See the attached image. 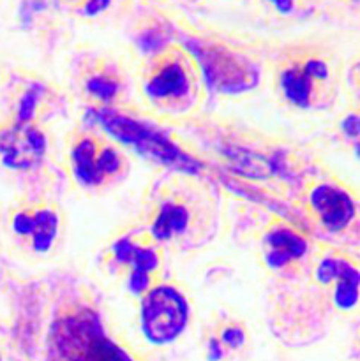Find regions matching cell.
I'll list each match as a JSON object with an SVG mask.
<instances>
[{
    "mask_svg": "<svg viewBox=\"0 0 360 361\" xmlns=\"http://www.w3.org/2000/svg\"><path fill=\"white\" fill-rule=\"evenodd\" d=\"M44 361H143L115 331L83 282L62 279L49 291Z\"/></svg>",
    "mask_w": 360,
    "mask_h": 361,
    "instance_id": "cell-1",
    "label": "cell"
},
{
    "mask_svg": "<svg viewBox=\"0 0 360 361\" xmlns=\"http://www.w3.org/2000/svg\"><path fill=\"white\" fill-rule=\"evenodd\" d=\"M134 87L141 102L162 116H193L207 95L196 59L176 42L140 60Z\"/></svg>",
    "mask_w": 360,
    "mask_h": 361,
    "instance_id": "cell-3",
    "label": "cell"
},
{
    "mask_svg": "<svg viewBox=\"0 0 360 361\" xmlns=\"http://www.w3.org/2000/svg\"><path fill=\"white\" fill-rule=\"evenodd\" d=\"M71 87L83 104L95 111H109L129 99L131 76L116 59L88 53L73 66Z\"/></svg>",
    "mask_w": 360,
    "mask_h": 361,
    "instance_id": "cell-10",
    "label": "cell"
},
{
    "mask_svg": "<svg viewBox=\"0 0 360 361\" xmlns=\"http://www.w3.org/2000/svg\"><path fill=\"white\" fill-rule=\"evenodd\" d=\"M164 250L140 224L119 229L99 254V268L112 284L140 300L164 277Z\"/></svg>",
    "mask_w": 360,
    "mask_h": 361,
    "instance_id": "cell-6",
    "label": "cell"
},
{
    "mask_svg": "<svg viewBox=\"0 0 360 361\" xmlns=\"http://www.w3.org/2000/svg\"><path fill=\"white\" fill-rule=\"evenodd\" d=\"M256 247L261 268L282 286L306 275L316 243H313L309 233L295 228L292 222L270 217L258 235Z\"/></svg>",
    "mask_w": 360,
    "mask_h": 361,
    "instance_id": "cell-8",
    "label": "cell"
},
{
    "mask_svg": "<svg viewBox=\"0 0 360 361\" xmlns=\"http://www.w3.org/2000/svg\"><path fill=\"white\" fill-rule=\"evenodd\" d=\"M62 169L81 192L99 196L119 187L131 164L124 148L101 130L76 127L66 136Z\"/></svg>",
    "mask_w": 360,
    "mask_h": 361,
    "instance_id": "cell-5",
    "label": "cell"
},
{
    "mask_svg": "<svg viewBox=\"0 0 360 361\" xmlns=\"http://www.w3.org/2000/svg\"><path fill=\"white\" fill-rule=\"evenodd\" d=\"M11 233L25 254L37 261H49L64 249L66 215L53 201H34L14 210Z\"/></svg>",
    "mask_w": 360,
    "mask_h": 361,
    "instance_id": "cell-11",
    "label": "cell"
},
{
    "mask_svg": "<svg viewBox=\"0 0 360 361\" xmlns=\"http://www.w3.org/2000/svg\"><path fill=\"white\" fill-rule=\"evenodd\" d=\"M48 157L49 140L42 126L11 120L0 129V162L9 171H39Z\"/></svg>",
    "mask_w": 360,
    "mask_h": 361,
    "instance_id": "cell-12",
    "label": "cell"
},
{
    "mask_svg": "<svg viewBox=\"0 0 360 361\" xmlns=\"http://www.w3.org/2000/svg\"><path fill=\"white\" fill-rule=\"evenodd\" d=\"M60 2L66 4L81 16H97L102 11L108 9L112 0H60Z\"/></svg>",
    "mask_w": 360,
    "mask_h": 361,
    "instance_id": "cell-15",
    "label": "cell"
},
{
    "mask_svg": "<svg viewBox=\"0 0 360 361\" xmlns=\"http://www.w3.org/2000/svg\"><path fill=\"white\" fill-rule=\"evenodd\" d=\"M256 2L274 11L277 16H292L307 7V0H256Z\"/></svg>",
    "mask_w": 360,
    "mask_h": 361,
    "instance_id": "cell-16",
    "label": "cell"
},
{
    "mask_svg": "<svg viewBox=\"0 0 360 361\" xmlns=\"http://www.w3.org/2000/svg\"><path fill=\"white\" fill-rule=\"evenodd\" d=\"M203 74L205 85H210L212 90L217 92H242L249 90L258 83L260 71L254 62L226 51V49H208L207 59L196 60Z\"/></svg>",
    "mask_w": 360,
    "mask_h": 361,
    "instance_id": "cell-13",
    "label": "cell"
},
{
    "mask_svg": "<svg viewBox=\"0 0 360 361\" xmlns=\"http://www.w3.org/2000/svg\"><path fill=\"white\" fill-rule=\"evenodd\" d=\"M191 300L186 289L164 277L138 300V326L152 345L179 341L191 323Z\"/></svg>",
    "mask_w": 360,
    "mask_h": 361,
    "instance_id": "cell-9",
    "label": "cell"
},
{
    "mask_svg": "<svg viewBox=\"0 0 360 361\" xmlns=\"http://www.w3.org/2000/svg\"><path fill=\"white\" fill-rule=\"evenodd\" d=\"M205 330H208L217 338L228 358L244 353L249 348L251 335L246 323L236 316H232V314H214Z\"/></svg>",
    "mask_w": 360,
    "mask_h": 361,
    "instance_id": "cell-14",
    "label": "cell"
},
{
    "mask_svg": "<svg viewBox=\"0 0 360 361\" xmlns=\"http://www.w3.org/2000/svg\"><path fill=\"white\" fill-rule=\"evenodd\" d=\"M352 81H353V87H355V90L359 92V95H360V56L355 60V63H353Z\"/></svg>",
    "mask_w": 360,
    "mask_h": 361,
    "instance_id": "cell-17",
    "label": "cell"
},
{
    "mask_svg": "<svg viewBox=\"0 0 360 361\" xmlns=\"http://www.w3.org/2000/svg\"><path fill=\"white\" fill-rule=\"evenodd\" d=\"M272 90L293 111H321L334 104L339 63L330 49L313 42H292L270 63Z\"/></svg>",
    "mask_w": 360,
    "mask_h": 361,
    "instance_id": "cell-4",
    "label": "cell"
},
{
    "mask_svg": "<svg viewBox=\"0 0 360 361\" xmlns=\"http://www.w3.org/2000/svg\"><path fill=\"white\" fill-rule=\"evenodd\" d=\"M138 224L164 252L201 249L217 231V197L194 176L168 173L148 185Z\"/></svg>",
    "mask_w": 360,
    "mask_h": 361,
    "instance_id": "cell-2",
    "label": "cell"
},
{
    "mask_svg": "<svg viewBox=\"0 0 360 361\" xmlns=\"http://www.w3.org/2000/svg\"><path fill=\"white\" fill-rule=\"evenodd\" d=\"M295 204L311 228L328 236L348 235L360 217L355 192L332 176H307L299 187Z\"/></svg>",
    "mask_w": 360,
    "mask_h": 361,
    "instance_id": "cell-7",
    "label": "cell"
}]
</instances>
